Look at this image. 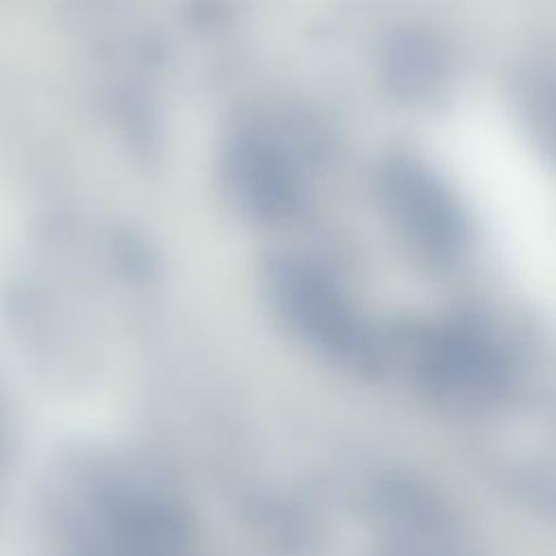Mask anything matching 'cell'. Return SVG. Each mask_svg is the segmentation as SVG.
I'll list each match as a JSON object with an SVG mask.
<instances>
[{"mask_svg": "<svg viewBox=\"0 0 556 556\" xmlns=\"http://www.w3.org/2000/svg\"><path fill=\"white\" fill-rule=\"evenodd\" d=\"M443 150L508 267L556 302V187L515 126L489 106L456 113Z\"/></svg>", "mask_w": 556, "mask_h": 556, "instance_id": "6da1fadb", "label": "cell"}]
</instances>
